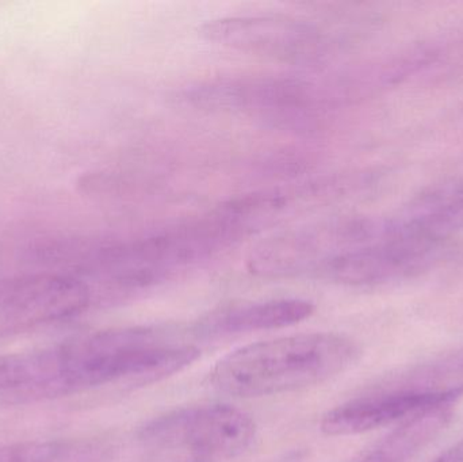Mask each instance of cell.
Wrapping results in <instances>:
<instances>
[{
	"instance_id": "cell-11",
	"label": "cell",
	"mask_w": 463,
	"mask_h": 462,
	"mask_svg": "<svg viewBox=\"0 0 463 462\" xmlns=\"http://www.w3.org/2000/svg\"><path fill=\"white\" fill-rule=\"evenodd\" d=\"M34 377L33 353L0 357V391L32 388Z\"/></svg>"
},
{
	"instance_id": "cell-9",
	"label": "cell",
	"mask_w": 463,
	"mask_h": 462,
	"mask_svg": "<svg viewBox=\"0 0 463 462\" xmlns=\"http://www.w3.org/2000/svg\"><path fill=\"white\" fill-rule=\"evenodd\" d=\"M315 309L313 303L302 298L241 304L212 314L198 325V334L222 335L290 327L309 319Z\"/></svg>"
},
{
	"instance_id": "cell-4",
	"label": "cell",
	"mask_w": 463,
	"mask_h": 462,
	"mask_svg": "<svg viewBox=\"0 0 463 462\" xmlns=\"http://www.w3.org/2000/svg\"><path fill=\"white\" fill-rule=\"evenodd\" d=\"M256 423L230 404H205L165 412L138 434L141 449L156 462H227L255 441Z\"/></svg>"
},
{
	"instance_id": "cell-3",
	"label": "cell",
	"mask_w": 463,
	"mask_h": 462,
	"mask_svg": "<svg viewBox=\"0 0 463 462\" xmlns=\"http://www.w3.org/2000/svg\"><path fill=\"white\" fill-rule=\"evenodd\" d=\"M184 100L201 110L247 114L280 129H312L328 102L320 80L301 75L222 78L192 86Z\"/></svg>"
},
{
	"instance_id": "cell-1",
	"label": "cell",
	"mask_w": 463,
	"mask_h": 462,
	"mask_svg": "<svg viewBox=\"0 0 463 462\" xmlns=\"http://www.w3.org/2000/svg\"><path fill=\"white\" fill-rule=\"evenodd\" d=\"M359 355L358 344L343 334H296L234 350L216 363L211 382L233 398L282 395L339 376Z\"/></svg>"
},
{
	"instance_id": "cell-5",
	"label": "cell",
	"mask_w": 463,
	"mask_h": 462,
	"mask_svg": "<svg viewBox=\"0 0 463 462\" xmlns=\"http://www.w3.org/2000/svg\"><path fill=\"white\" fill-rule=\"evenodd\" d=\"M198 32L209 42L291 64H315L329 46L318 24L283 14L222 16L206 21Z\"/></svg>"
},
{
	"instance_id": "cell-7",
	"label": "cell",
	"mask_w": 463,
	"mask_h": 462,
	"mask_svg": "<svg viewBox=\"0 0 463 462\" xmlns=\"http://www.w3.org/2000/svg\"><path fill=\"white\" fill-rule=\"evenodd\" d=\"M91 298V287L71 274L48 271L0 279V336L75 316Z\"/></svg>"
},
{
	"instance_id": "cell-12",
	"label": "cell",
	"mask_w": 463,
	"mask_h": 462,
	"mask_svg": "<svg viewBox=\"0 0 463 462\" xmlns=\"http://www.w3.org/2000/svg\"><path fill=\"white\" fill-rule=\"evenodd\" d=\"M435 462H463V439L446 450Z\"/></svg>"
},
{
	"instance_id": "cell-2",
	"label": "cell",
	"mask_w": 463,
	"mask_h": 462,
	"mask_svg": "<svg viewBox=\"0 0 463 462\" xmlns=\"http://www.w3.org/2000/svg\"><path fill=\"white\" fill-rule=\"evenodd\" d=\"M54 357L52 392H62L110 384H152L192 365L200 349L155 328H117L54 349Z\"/></svg>"
},
{
	"instance_id": "cell-8",
	"label": "cell",
	"mask_w": 463,
	"mask_h": 462,
	"mask_svg": "<svg viewBox=\"0 0 463 462\" xmlns=\"http://www.w3.org/2000/svg\"><path fill=\"white\" fill-rule=\"evenodd\" d=\"M462 395L463 385L380 391L335 407L324 415L320 429L328 437L359 436L456 404Z\"/></svg>"
},
{
	"instance_id": "cell-6",
	"label": "cell",
	"mask_w": 463,
	"mask_h": 462,
	"mask_svg": "<svg viewBox=\"0 0 463 462\" xmlns=\"http://www.w3.org/2000/svg\"><path fill=\"white\" fill-rule=\"evenodd\" d=\"M373 225L354 220H329L290 228L250 250L247 266L255 276H315L335 255L367 244Z\"/></svg>"
},
{
	"instance_id": "cell-10",
	"label": "cell",
	"mask_w": 463,
	"mask_h": 462,
	"mask_svg": "<svg viewBox=\"0 0 463 462\" xmlns=\"http://www.w3.org/2000/svg\"><path fill=\"white\" fill-rule=\"evenodd\" d=\"M451 411L448 407L413 418L381 441L358 462H407L412 460L446 428Z\"/></svg>"
}]
</instances>
